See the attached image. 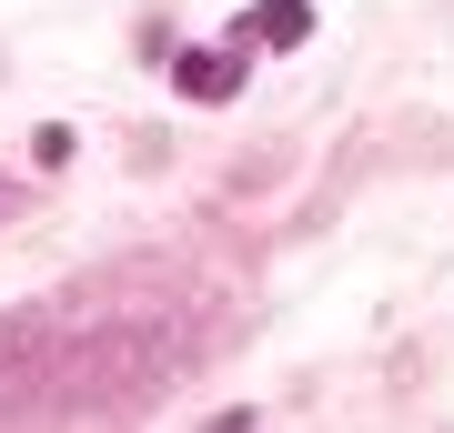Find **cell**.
Segmentation results:
<instances>
[{"label": "cell", "mask_w": 454, "mask_h": 433, "mask_svg": "<svg viewBox=\"0 0 454 433\" xmlns=\"http://www.w3.org/2000/svg\"><path fill=\"white\" fill-rule=\"evenodd\" d=\"M232 41H243V50H293V41H313V0H253V11L232 20Z\"/></svg>", "instance_id": "obj_2"}, {"label": "cell", "mask_w": 454, "mask_h": 433, "mask_svg": "<svg viewBox=\"0 0 454 433\" xmlns=\"http://www.w3.org/2000/svg\"><path fill=\"white\" fill-rule=\"evenodd\" d=\"M172 91H182V101H232V91H243V41L182 50V61H172Z\"/></svg>", "instance_id": "obj_1"}]
</instances>
